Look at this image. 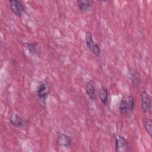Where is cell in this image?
<instances>
[{"label": "cell", "instance_id": "1", "mask_svg": "<svg viewBox=\"0 0 152 152\" xmlns=\"http://www.w3.org/2000/svg\"><path fill=\"white\" fill-rule=\"evenodd\" d=\"M135 106L134 97L131 95H124L121 99L118 109L121 114L128 115L134 110Z\"/></svg>", "mask_w": 152, "mask_h": 152}, {"label": "cell", "instance_id": "2", "mask_svg": "<svg viewBox=\"0 0 152 152\" xmlns=\"http://www.w3.org/2000/svg\"><path fill=\"white\" fill-rule=\"evenodd\" d=\"M114 139L116 152H130L132 151L129 142L122 135L115 134Z\"/></svg>", "mask_w": 152, "mask_h": 152}, {"label": "cell", "instance_id": "3", "mask_svg": "<svg viewBox=\"0 0 152 152\" xmlns=\"http://www.w3.org/2000/svg\"><path fill=\"white\" fill-rule=\"evenodd\" d=\"M51 90L50 84L45 81L40 83L36 90V93L38 98L43 104H45L46 97L49 95Z\"/></svg>", "mask_w": 152, "mask_h": 152}, {"label": "cell", "instance_id": "4", "mask_svg": "<svg viewBox=\"0 0 152 152\" xmlns=\"http://www.w3.org/2000/svg\"><path fill=\"white\" fill-rule=\"evenodd\" d=\"M86 44L87 48L93 53L96 56H99L100 54L101 50L99 45L94 42L91 33L87 31L86 34Z\"/></svg>", "mask_w": 152, "mask_h": 152}, {"label": "cell", "instance_id": "5", "mask_svg": "<svg viewBox=\"0 0 152 152\" xmlns=\"http://www.w3.org/2000/svg\"><path fill=\"white\" fill-rule=\"evenodd\" d=\"M10 121L12 126L20 129L26 128L28 124L27 120L16 113H13L11 115Z\"/></svg>", "mask_w": 152, "mask_h": 152}, {"label": "cell", "instance_id": "6", "mask_svg": "<svg viewBox=\"0 0 152 152\" xmlns=\"http://www.w3.org/2000/svg\"><path fill=\"white\" fill-rule=\"evenodd\" d=\"M141 107L144 113H149L151 109V98L149 94L145 91H142L140 94Z\"/></svg>", "mask_w": 152, "mask_h": 152}, {"label": "cell", "instance_id": "7", "mask_svg": "<svg viewBox=\"0 0 152 152\" xmlns=\"http://www.w3.org/2000/svg\"><path fill=\"white\" fill-rule=\"evenodd\" d=\"M10 6L12 12L18 17H21L25 12V8L22 1L18 0L10 1Z\"/></svg>", "mask_w": 152, "mask_h": 152}, {"label": "cell", "instance_id": "8", "mask_svg": "<svg viewBox=\"0 0 152 152\" xmlns=\"http://www.w3.org/2000/svg\"><path fill=\"white\" fill-rule=\"evenodd\" d=\"M56 143L60 146L69 147L71 145L72 143V140L69 135L63 132H58L56 137Z\"/></svg>", "mask_w": 152, "mask_h": 152}, {"label": "cell", "instance_id": "9", "mask_svg": "<svg viewBox=\"0 0 152 152\" xmlns=\"http://www.w3.org/2000/svg\"><path fill=\"white\" fill-rule=\"evenodd\" d=\"M128 75L133 84L137 86L140 85L141 82V78L140 75L135 69L132 68H129L128 71Z\"/></svg>", "mask_w": 152, "mask_h": 152}, {"label": "cell", "instance_id": "10", "mask_svg": "<svg viewBox=\"0 0 152 152\" xmlns=\"http://www.w3.org/2000/svg\"><path fill=\"white\" fill-rule=\"evenodd\" d=\"M77 3L79 9L81 11L86 12L91 9L93 1L91 0H78Z\"/></svg>", "mask_w": 152, "mask_h": 152}, {"label": "cell", "instance_id": "11", "mask_svg": "<svg viewBox=\"0 0 152 152\" xmlns=\"http://www.w3.org/2000/svg\"><path fill=\"white\" fill-rule=\"evenodd\" d=\"M24 46L26 49L33 55H37L40 52V47L37 42L34 43H25Z\"/></svg>", "mask_w": 152, "mask_h": 152}, {"label": "cell", "instance_id": "12", "mask_svg": "<svg viewBox=\"0 0 152 152\" xmlns=\"http://www.w3.org/2000/svg\"><path fill=\"white\" fill-rule=\"evenodd\" d=\"M86 93L88 97L91 100H94L96 99L95 87L94 86V83L93 81H88L86 84Z\"/></svg>", "mask_w": 152, "mask_h": 152}, {"label": "cell", "instance_id": "13", "mask_svg": "<svg viewBox=\"0 0 152 152\" xmlns=\"http://www.w3.org/2000/svg\"><path fill=\"white\" fill-rule=\"evenodd\" d=\"M99 97L104 105H107L108 103V90L106 86H102L99 89Z\"/></svg>", "mask_w": 152, "mask_h": 152}, {"label": "cell", "instance_id": "14", "mask_svg": "<svg viewBox=\"0 0 152 152\" xmlns=\"http://www.w3.org/2000/svg\"><path fill=\"white\" fill-rule=\"evenodd\" d=\"M142 124L145 131L151 137L152 133V121L150 118H145L142 121Z\"/></svg>", "mask_w": 152, "mask_h": 152}]
</instances>
